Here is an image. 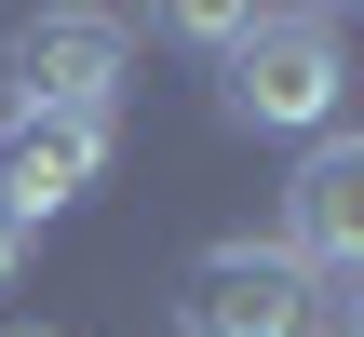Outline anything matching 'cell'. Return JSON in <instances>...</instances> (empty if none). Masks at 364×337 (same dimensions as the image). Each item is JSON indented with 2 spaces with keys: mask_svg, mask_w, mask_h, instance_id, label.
I'll return each mask as SVG.
<instances>
[{
  "mask_svg": "<svg viewBox=\"0 0 364 337\" xmlns=\"http://www.w3.org/2000/svg\"><path fill=\"white\" fill-rule=\"evenodd\" d=\"M243 27H257V14H230V0H189V14H176V41H203V54H230Z\"/></svg>",
  "mask_w": 364,
  "mask_h": 337,
  "instance_id": "obj_6",
  "label": "cell"
},
{
  "mask_svg": "<svg viewBox=\"0 0 364 337\" xmlns=\"http://www.w3.org/2000/svg\"><path fill=\"white\" fill-rule=\"evenodd\" d=\"M284 257H297L324 297H351V270H364V135H324V149L297 162V189H284Z\"/></svg>",
  "mask_w": 364,
  "mask_h": 337,
  "instance_id": "obj_4",
  "label": "cell"
},
{
  "mask_svg": "<svg viewBox=\"0 0 364 337\" xmlns=\"http://www.w3.org/2000/svg\"><path fill=\"white\" fill-rule=\"evenodd\" d=\"M338 81H351L338 14H257V27L216 54V108H230L243 135H338Z\"/></svg>",
  "mask_w": 364,
  "mask_h": 337,
  "instance_id": "obj_1",
  "label": "cell"
},
{
  "mask_svg": "<svg viewBox=\"0 0 364 337\" xmlns=\"http://www.w3.org/2000/svg\"><path fill=\"white\" fill-rule=\"evenodd\" d=\"M108 176V122H54V108H14L0 122V216H68L81 189Z\"/></svg>",
  "mask_w": 364,
  "mask_h": 337,
  "instance_id": "obj_5",
  "label": "cell"
},
{
  "mask_svg": "<svg viewBox=\"0 0 364 337\" xmlns=\"http://www.w3.org/2000/svg\"><path fill=\"white\" fill-rule=\"evenodd\" d=\"M14 337H54V324H14Z\"/></svg>",
  "mask_w": 364,
  "mask_h": 337,
  "instance_id": "obj_8",
  "label": "cell"
},
{
  "mask_svg": "<svg viewBox=\"0 0 364 337\" xmlns=\"http://www.w3.org/2000/svg\"><path fill=\"white\" fill-rule=\"evenodd\" d=\"M14 270H27V216H0V284H14Z\"/></svg>",
  "mask_w": 364,
  "mask_h": 337,
  "instance_id": "obj_7",
  "label": "cell"
},
{
  "mask_svg": "<svg viewBox=\"0 0 364 337\" xmlns=\"http://www.w3.org/2000/svg\"><path fill=\"white\" fill-rule=\"evenodd\" d=\"M122 68H135V41H122L108 14H27V27H14V108L108 122V108H122Z\"/></svg>",
  "mask_w": 364,
  "mask_h": 337,
  "instance_id": "obj_3",
  "label": "cell"
},
{
  "mask_svg": "<svg viewBox=\"0 0 364 337\" xmlns=\"http://www.w3.org/2000/svg\"><path fill=\"white\" fill-rule=\"evenodd\" d=\"M311 337H338V324H311Z\"/></svg>",
  "mask_w": 364,
  "mask_h": 337,
  "instance_id": "obj_9",
  "label": "cell"
},
{
  "mask_svg": "<svg viewBox=\"0 0 364 337\" xmlns=\"http://www.w3.org/2000/svg\"><path fill=\"white\" fill-rule=\"evenodd\" d=\"M311 324H338V297L284 243H203L176 270V337H311Z\"/></svg>",
  "mask_w": 364,
  "mask_h": 337,
  "instance_id": "obj_2",
  "label": "cell"
}]
</instances>
